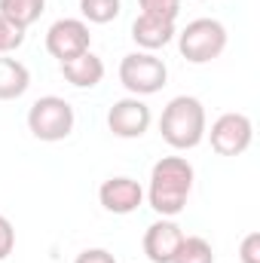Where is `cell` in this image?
Here are the masks:
<instances>
[{"mask_svg": "<svg viewBox=\"0 0 260 263\" xmlns=\"http://www.w3.org/2000/svg\"><path fill=\"white\" fill-rule=\"evenodd\" d=\"M193 165L184 156H162L150 172V208L162 217H175L184 211L193 190Z\"/></svg>", "mask_w": 260, "mask_h": 263, "instance_id": "1", "label": "cell"}, {"mask_svg": "<svg viewBox=\"0 0 260 263\" xmlns=\"http://www.w3.org/2000/svg\"><path fill=\"white\" fill-rule=\"evenodd\" d=\"M205 107L193 95H178L165 104L159 117V135L175 150H193L205 138Z\"/></svg>", "mask_w": 260, "mask_h": 263, "instance_id": "2", "label": "cell"}, {"mask_svg": "<svg viewBox=\"0 0 260 263\" xmlns=\"http://www.w3.org/2000/svg\"><path fill=\"white\" fill-rule=\"evenodd\" d=\"M73 107L67 104L65 98L59 95H43L31 104L28 110V129L37 141H46V144H55V141H65L67 135L73 132Z\"/></svg>", "mask_w": 260, "mask_h": 263, "instance_id": "3", "label": "cell"}, {"mask_svg": "<svg viewBox=\"0 0 260 263\" xmlns=\"http://www.w3.org/2000/svg\"><path fill=\"white\" fill-rule=\"evenodd\" d=\"M178 49L187 62L208 65L227 49V28L217 18H193L178 34Z\"/></svg>", "mask_w": 260, "mask_h": 263, "instance_id": "4", "label": "cell"}, {"mask_svg": "<svg viewBox=\"0 0 260 263\" xmlns=\"http://www.w3.org/2000/svg\"><path fill=\"white\" fill-rule=\"evenodd\" d=\"M165 80H169V67L153 52H132L120 62V83L135 98L159 92L165 86Z\"/></svg>", "mask_w": 260, "mask_h": 263, "instance_id": "5", "label": "cell"}, {"mask_svg": "<svg viewBox=\"0 0 260 263\" xmlns=\"http://www.w3.org/2000/svg\"><path fill=\"white\" fill-rule=\"evenodd\" d=\"M89 46H92V34L83 18H59L46 31V49L59 62H70V59L89 52Z\"/></svg>", "mask_w": 260, "mask_h": 263, "instance_id": "6", "label": "cell"}, {"mask_svg": "<svg viewBox=\"0 0 260 263\" xmlns=\"http://www.w3.org/2000/svg\"><path fill=\"white\" fill-rule=\"evenodd\" d=\"M211 147L214 153L220 156H239L251 147V138H254V126L245 114H220L214 123H211Z\"/></svg>", "mask_w": 260, "mask_h": 263, "instance_id": "7", "label": "cell"}, {"mask_svg": "<svg viewBox=\"0 0 260 263\" xmlns=\"http://www.w3.org/2000/svg\"><path fill=\"white\" fill-rule=\"evenodd\" d=\"M150 107L141 98H120L114 101V107L107 110V129L117 138H141L150 129Z\"/></svg>", "mask_w": 260, "mask_h": 263, "instance_id": "8", "label": "cell"}, {"mask_svg": "<svg viewBox=\"0 0 260 263\" xmlns=\"http://www.w3.org/2000/svg\"><path fill=\"white\" fill-rule=\"evenodd\" d=\"M184 242V230L175 223V220H156L147 227L144 233V254L150 263H172L178 245Z\"/></svg>", "mask_w": 260, "mask_h": 263, "instance_id": "9", "label": "cell"}, {"mask_svg": "<svg viewBox=\"0 0 260 263\" xmlns=\"http://www.w3.org/2000/svg\"><path fill=\"white\" fill-rule=\"evenodd\" d=\"M98 199L110 214H132L144 202V187L135 178H107L98 190Z\"/></svg>", "mask_w": 260, "mask_h": 263, "instance_id": "10", "label": "cell"}, {"mask_svg": "<svg viewBox=\"0 0 260 263\" xmlns=\"http://www.w3.org/2000/svg\"><path fill=\"white\" fill-rule=\"evenodd\" d=\"M175 34H178V31H175V22H162V18L144 15V12L132 22V40H135L141 49H147V52L169 46V43L175 40Z\"/></svg>", "mask_w": 260, "mask_h": 263, "instance_id": "11", "label": "cell"}, {"mask_svg": "<svg viewBox=\"0 0 260 263\" xmlns=\"http://www.w3.org/2000/svg\"><path fill=\"white\" fill-rule=\"evenodd\" d=\"M62 73H65V80L70 86H77V89H92V86H98L101 77H104V62L89 49V52H83V55H77V59H70V62H62Z\"/></svg>", "mask_w": 260, "mask_h": 263, "instance_id": "12", "label": "cell"}, {"mask_svg": "<svg viewBox=\"0 0 260 263\" xmlns=\"http://www.w3.org/2000/svg\"><path fill=\"white\" fill-rule=\"evenodd\" d=\"M31 86V73L28 67L15 59H6L0 55V101H12V98H22Z\"/></svg>", "mask_w": 260, "mask_h": 263, "instance_id": "13", "label": "cell"}, {"mask_svg": "<svg viewBox=\"0 0 260 263\" xmlns=\"http://www.w3.org/2000/svg\"><path fill=\"white\" fill-rule=\"evenodd\" d=\"M46 9V0H0V15L15 22L18 28L34 25Z\"/></svg>", "mask_w": 260, "mask_h": 263, "instance_id": "14", "label": "cell"}, {"mask_svg": "<svg viewBox=\"0 0 260 263\" xmlns=\"http://www.w3.org/2000/svg\"><path fill=\"white\" fill-rule=\"evenodd\" d=\"M172 263H214V251L202 236H184Z\"/></svg>", "mask_w": 260, "mask_h": 263, "instance_id": "15", "label": "cell"}, {"mask_svg": "<svg viewBox=\"0 0 260 263\" xmlns=\"http://www.w3.org/2000/svg\"><path fill=\"white\" fill-rule=\"evenodd\" d=\"M80 12L92 25H107L120 15V0H80Z\"/></svg>", "mask_w": 260, "mask_h": 263, "instance_id": "16", "label": "cell"}, {"mask_svg": "<svg viewBox=\"0 0 260 263\" xmlns=\"http://www.w3.org/2000/svg\"><path fill=\"white\" fill-rule=\"evenodd\" d=\"M144 15L162 18V22H175L181 15V0H138Z\"/></svg>", "mask_w": 260, "mask_h": 263, "instance_id": "17", "label": "cell"}, {"mask_svg": "<svg viewBox=\"0 0 260 263\" xmlns=\"http://www.w3.org/2000/svg\"><path fill=\"white\" fill-rule=\"evenodd\" d=\"M25 43V28H18L15 22H9L6 15H0V55L12 52Z\"/></svg>", "mask_w": 260, "mask_h": 263, "instance_id": "18", "label": "cell"}, {"mask_svg": "<svg viewBox=\"0 0 260 263\" xmlns=\"http://www.w3.org/2000/svg\"><path fill=\"white\" fill-rule=\"evenodd\" d=\"M239 257H242V263H260V233H248L242 239Z\"/></svg>", "mask_w": 260, "mask_h": 263, "instance_id": "19", "label": "cell"}, {"mask_svg": "<svg viewBox=\"0 0 260 263\" xmlns=\"http://www.w3.org/2000/svg\"><path fill=\"white\" fill-rule=\"evenodd\" d=\"M12 248H15V230H12V223L0 214V260H6V257L12 254Z\"/></svg>", "mask_w": 260, "mask_h": 263, "instance_id": "20", "label": "cell"}, {"mask_svg": "<svg viewBox=\"0 0 260 263\" xmlns=\"http://www.w3.org/2000/svg\"><path fill=\"white\" fill-rule=\"evenodd\" d=\"M73 263H117V257H114L107 248H86V251L77 254Z\"/></svg>", "mask_w": 260, "mask_h": 263, "instance_id": "21", "label": "cell"}]
</instances>
